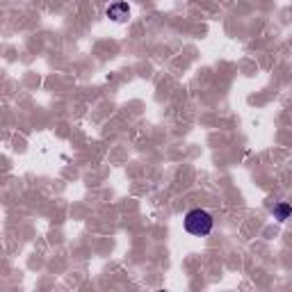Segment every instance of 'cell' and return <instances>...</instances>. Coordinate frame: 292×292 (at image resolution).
Wrapping results in <instances>:
<instances>
[{
  "mask_svg": "<svg viewBox=\"0 0 292 292\" xmlns=\"http://www.w3.org/2000/svg\"><path fill=\"white\" fill-rule=\"evenodd\" d=\"M182 226H185V231L190 233V235L194 237H205L212 233V226H214V219L212 214L208 212V210L203 208H192L190 212L185 214V219H182Z\"/></svg>",
  "mask_w": 292,
  "mask_h": 292,
  "instance_id": "1",
  "label": "cell"
},
{
  "mask_svg": "<svg viewBox=\"0 0 292 292\" xmlns=\"http://www.w3.org/2000/svg\"><path fill=\"white\" fill-rule=\"evenodd\" d=\"M272 214H274V219H276V222H287V219H290V214H292V205L285 203V201H281V203H276L272 208Z\"/></svg>",
  "mask_w": 292,
  "mask_h": 292,
  "instance_id": "3",
  "label": "cell"
},
{
  "mask_svg": "<svg viewBox=\"0 0 292 292\" xmlns=\"http://www.w3.org/2000/svg\"><path fill=\"white\" fill-rule=\"evenodd\" d=\"M105 14H107V18H112V21L123 23V21H128V16H130V7H128L126 0H117V3L107 5Z\"/></svg>",
  "mask_w": 292,
  "mask_h": 292,
  "instance_id": "2",
  "label": "cell"
}]
</instances>
